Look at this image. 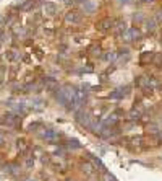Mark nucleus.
I'll use <instances>...</instances> for the list:
<instances>
[{
	"label": "nucleus",
	"instance_id": "nucleus-1",
	"mask_svg": "<svg viewBox=\"0 0 162 181\" xmlns=\"http://www.w3.org/2000/svg\"><path fill=\"white\" fill-rule=\"evenodd\" d=\"M96 28H97V31H101V33H109L114 28V20H110V18H102V20H99L96 23Z\"/></svg>",
	"mask_w": 162,
	"mask_h": 181
},
{
	"label": "nucleus",
	"instance_id": "nucleus-2",
	"mask_svg": "<svg viewBox=\"0 0 162 181\" xmlns=\"http://www.w3.org/2000/svg\"><path fill=\"white\" fill-rule=\"evenodd\" d=\"M76 121L81 124V126H84V127H91V121H92V117L89 116V113L88 111H84V109H81L76 113Z\"/></svg>",
	"mask_w": 162,
	"mask_h": 181
},
{
	"label": "nucleus",
	"instance_id": "nucleus-3",
	"mask_svg": "<svg viewBox=\"0 0 162 181\" xmlns=\"http://www.w3.org/2000/svg\"><path fill=\"white\" fill-rule=\"evenodd\" d=\"M81 20H83V16H81V13L76 12V10H70V12H67V15H65V21L67 23H71V25H79Z\"/></svg>",
	"mask_w": 162,
	"mask_h": 181
},
{
	"label": "nucleus",
	"instance_id": "nucleus-4",
	"mask_svg": "<svg viewBox=\"0 0 162 181\" xmlns=\"http://www.w3.org/2000/svg\"><path fill=\"white\" fill-rule=\"evenodd\" d=\"M125 39L126 41H140V39L143 38V35H141V31L138 30V28H128L125 33Z\"/></svg>",
	"mask_w": 162,
	"mask_h": 181
},
{
	"label": "nucleus",
	"instance_id": "nucleus-5",
	"mask_svg": "<svg viewBox=\"0 0 162 181\" xmlns=\"http://www.w3.org/2000/svg\"><path fill=\"white\" fill-rule=\"evenodd\" d=\"M62 137V134H59L57 131H52V129H47L44 134H42V139H45V140H50V142H54V140H57V139H60Z\"/></svg>",
	"mask_w": 162,
	"mask_h": 181
},
{
	"label": "nucleus",
	"instance_id": "nucleus-6",
	"mask_svg": "<svg viewBox=\"0 0 162 181\" xmlns=\"http://www.w3.org/2000/svg\"><path fill=\"white\" fill-rule=\"evenodd\" d=\"M126 90H128V87H120L117 90H114V92L110 93V98L114 100H122V98H125L126 97Z\"/></svg>",
	"mask_w": 162,
	"mask_h": 181
},
{
	"label": "nucleus",
	"instance_id": "nucleus-7",
	"mask_svg": "<svg viewBox=\"0 0 162 181\" xmlns=\"http://www.w3.org/2000/svg\"><path fill=\"white\" fill-rule=\"evenodd\" d=\"M144 26H146V31L154 33V31H156V28H157V21H156V18L146 20V21H144Z\"/></svg>",
	"mask_w": 162,
	"mask_h": 181
},
{
	"label": "nucleus",
	"instance_id": "nucleus-8",
	"mask_svg": "<svg viewBox=\"0 0 162 181\" xmlns=\"http://www.w3.org/2000/svg\"><path fill=\"white\" fill-rule=\"evenodd\" d=\"M94 10H96V5L92 2H89V0H86V2L83 3V12L84 13H92Z\"/></svg>",
	"mask_w": 162,
	"mask_h": 181
},
{
	"label": "nucleus",
	"instance_id": "nucleus-9",
	"mask_svg": "<svg viewBox=\"0 0 162 181\" xmlns=\"http://www.w3.org/2000/svg\"><path fill=\"white\" fill-rule=\"evenodd\" d=\"M44 10H45V13L54 15V13L57 12V5L52 3V2H47V3H45V7H44Z\"/></svg>",
	"mask_w": 162,
	"mask_h": 181
},
{
	"label": "nucleus",
	"instance_id": "nucleus-10",
	"mask_svg": "<svg viewBox=\"0 0 162 181\" xmlns=\"http://www.w3.org/2000/svg\"><path fill=\"white\" fill-rule=\"evenodd\" d=\"M154 57H156L154 52H146V54L141 56V60H140V62H141V64H146V62H152Z\"/></svg>",
	"mask_w": 162,
	"mask_h": 181
},
{
	"label": "nucleus",
	"instance_id": "nucleus-11",
	"mask_svg": "<svg viewBox=\"0 0 162 181\" xmlns=\"http://www.w3.org/2000/svg\"><path fill=\"white\" fill-rule=\"evenodd\" d=\"M83 171L91 176V175L94 173V168H92V165H89V163H86V165H83Z\"/></svg>",
	"mask_w": 162,
	"mask_h": 181
},
{
	"label": "nucleus",
	"instance_id": "nucleus-12",
	"mask_svg": "<svg viewBox=\"0 0 162 181\" xmlns=\"http://www.w3.org/2000/svg\"><path fill=\"white\" fill-rule=\"evenodd\" d=\"M34 7V2H33V0H29V2H28V3H25V5H23V10H25V12H26V10H31Z\"/></svg>",
	"mask_w": 162,
	"mask_h": 181
},
{
	"label": "nucleus",
	"instance_id": "nucleus-13",
	"mask_svg": "<svg viewBox=\"0 0 162 181\" xmlns=\"http://www.w3.org/2000/svg\"><path fill=\"white\" fill-rule=\"evenodd\" d=\"M18 149H21V150H25V147H26V142H25V139H18Z\"/></svg>",
	"mask_w": 162,
	"mask_h": 181
},
{
	"label": "nucleus",
	"instance_id": "nucleus-14",
	"mask_svg": "<svg viewBox=\"0 0 162 181\" xmlns=\"http://www.w3.org/2000/svg\"><path fill=\"white\" fill-rule=\"evenodd\" d=\"M156 21H157V25H160V23H162V10H159L157 15H156Z\"/></svg>",
	"mask_w": 162,
	"mask_h": 181
},
{
	"label": "nucleus",
	"instance_id": "nucleus-15",
	"mask_svg": "<svg viewBox=\"0 0 162 181\" xmlns=\"http://www.w3.org/2000/svg\"><path fill=\"white\" fill-rule=\"evenodd\" d=\"M70 147H73V149H79V144H78V140H70Z\"/></svg>",
	"mask_w": 162,
	"mask_h": 181
},
{
	"label": "nucleus",
	"instance_id": "nucleus-16",
	"mask_svg": "<svg viewBox=\"0 0 162 181\" xmlns=\"http://www.w3.org/2000/svg\"><path fill=\"white\" fill-rule=\"evenodd\" d=\"M104 179H106V181H115V178H114V176H110V175H109V173H106V175H104Z\"/></svg>",
	"mask_w": 162,
	"mask_h": 181
},
{
	"label": "nucleus",
	"instance_id": "nucleus-17",
	"mask_svg": "<svg viewBox=\"0 0 162 181\" xmlns=\"http://www.w3.org/2000/svg\"><path fill=\"white\" fill-rule=\"evenodd\" d=\"M15 57H16V56L13 54V51H8V59H10V60H13Z\"/></svg>",
	"mask_w": 162,
	"mask_h": 181
},
{
	"label": "nucleus",
	"instance_id": "nucleus-18",
	"mask_svg": "<svg viewBox=\"0 0 162 181\" xmlns=\"http://www.w3.org/2000/svg\"><path fill=\"white\" fill-rule=\"evenodd\" d=\"M133 18H135V21L138 20V21H141V18H143V16L140 15V13H138V15H135V16H133Z\"/></svg>",
	"mask_w": 162,
	"mask_h": 181
},
{
	"label": "nucleus",
	"instance_id": "nucleus-19",
	"mask_svg": "<svg viewBox=\"0 0 162 181\" xmlns=\"http://www.w3.org/2000/svg\"><path fill=\"white\" fill-rule=\"evenodd\" d=\"M140 2H148L149 3V2H154V0H140Z\"/></svg>",
	"mask_w": 162,
	"mask_h": 181
},
{
	"label": "nucleus",
	"instance_id": "nucleus-20",
	"mask_svg": "<svg viewBox=\"0 0 162 181\" xmlns=\"http://www.w3.org/2000/svg\"><path fill=\"white\" fill-rule=\"evenodd\" d=\"M120 2H122V3H128V0H120Z\"/></svg>",
	"mask_w": 162,
	"mask_h": 181
},
{
	"label": "nucleus",
	"instance_id": "nucleus-21",
	"mask_svg": "<svg viewBox=\"0 0 162 181\" xmlns=\"http://www.w3.org/2000/svg\"><path fill=\"white\" fill-rule=\"evenodd\" d=\"M2 144H3V139H2V137H0V147H2Z\"/></svg>",
	"mask_w": 162,
	"mask_h": 181
}]
</instances>
